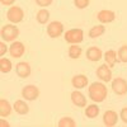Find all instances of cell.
Wrapping results in <instances>:
<instances>
[{"instance_id": "1", "label": "cell", "mask_w": 127, "mask_h": 127, "mask_svg": "<svg viewBox=\"0 0 127 127\" xmlns=\"http://www.w3.org/2000/svg\"><path fill=\"white\" fill-rule=\"evenodd\" d=\"M88 94H89V98L93 102L100 103V102H103L105 98H107L108 90H107V88H105V85H104L103 83L95 81V83H92L90 85H89Z\"/></svg>"}, {"instance_id": "2", "label": "cell", "mask_w": 127, "mask_h": 127, "mask_svg": "<svg viewBox=\"0 0 127 127\" xmlns=\"http://www.w3.org/2000/svg\"><path fill=\"white\" fill-rule=\"evenodd\" d=\"M1 39L3 41H8V42H14L18 36H19V29L14 26V24H6L1 28Z\"/></svg>"}, {"instance_id": "3", "label": "cell", "mask_w": 127, "mask_h": 127, "mask_svg": "<svg viewBox=\"0 0 127 127\" xmlns=\"http://www.w3.org/2000/svg\"><path fill=\"white\" fill-rule=\"evenodd\" d=\"M84 32L79 28H72L70 31H67L65 33V41L67 43H71V45H78L84 39Z\"/></svg>"}, {"instance_id": "4", "label": "cell", "mask_w": 127, "mask_h": 127, "mask_svg": "<svg viewBox=\"0 0 127 127\" xmlns=\"http://www.w3.org/2000/svg\"><path fill=\"white\" fill-rule=\"evenodd\" d=\"M6 18H8V20H10V22L14 23V24L20 23L24 18V12H23V9L19 8V6H12V8L8 9Z\"/></svg>"}, {"instance_id": "5", "label": "cell", "mask_w": 127, "mask_h": 127, "mask_svg": "<svg viewBox=\"0 0 127 127\" xmlns=\"http://www.w3.org/2000/svg\"><path fill=\"white\" fill-rule=\"evenodd\" d=\"M64 33V24L61 22H57V20H54L51 22L47 27V34L51 38H57Z\"/></svg>"}, {"instance_id": "6", "label": "cell", "mask_w": 127, "mask_h": 127, "mask_svg": "<svg viewBox=\"0 0 127 127\" xmlns=\"http://www.w3.org/2000/svg\"><path fill=\"white\" fill-rule=\"evenodd\" d=\"M112 90L117 95H125L127 93V81L123 78H116L112 80Z\"/></svg>"}, {"instance_id": "7", "label": "cell", "mask_w": 127, "mask_h": 127, "mask_svg": "<svg viewBox=\"0 0 127 127\" xmlns=\"http://www.w3.org/2000/svg\"><path fill=\"white\" fill-rule=\"evenodd\" d=\"M95 74H97V76L99 80L104 81V83H107L112 79V70L109 67L108 64H103V65H100L97 71H95Z\"/></svg>"}, {"instance_id": "8", "label": "cell", "mask_w": 127, "mask_h": 127, "mask_svg": "<svg viewBox=\"0 0 127 127\" xmlns=\"http://www.w3.org/2000/svg\"><path fill=\"white\" fill-rule=\"evenodd\" d=\"M39 95V89L36 87V85H26L23 89H22V97L27 100H34L38 98Z\"/></svg>"}, {"instance_id": "9", "label": "cell", "mask_w": 127, "mask_h": 127, "mask_svg": "<svg viewBox=\"0 0 127 127\" xmlns=\"http://www.w3.org/2000/svg\"><path fill=\"white\" fill-rule=\"evenodd\" d=\"M24 51H26L24 45L22 43V42H19V41H14L13 43L10 45V47H9L10 56L14 57V59H19V57H22V56H23V54H24Z\"/></svg>"}, {"instance_id": "10", "label": "cell", "mask_w": 127, "mask_h": 127, "mask_svg": "<svg viewBox=\"0 0 127 127\" xmlns=\"http://www.w3.org/2000/svg\"><path fill=\"white\" fill-rule=\"evenodd\" d=\"M15 71H17V75L22 79H26L31 75V65L26 61H20L17 64V67H15Z\"/></svg>"}, {"instance_id": "11", "label": "cell", "mask_w": 127, "mask_h": 127, "mask_svg": "<svg viewBox=\"0 0 127 127\" xmlns=\"http://www.w3.org/2000/svg\"><path fill=\"white\" fill-rule=\"evenodd\" d=\"M103 122H104L105 126H108V127L116 126L117 122H118V113L112 111V109L105 111L104 114H103Z\"/></svg>"}, {"instance_id": "12", "label": "cell", "mask_w": 127, "mask_h": 127, "mask_svg": "<svg viewBox=\"0 0 127 127\" xmlns=\"http://www.w3.org/2000/svg\"><path fill=\"white\" fill-rule=\"evenodd\" d=\"M71 102L76 105V107H85L87 105V98H85V95H84L79 90H74L71 93Z\"/></svg>"}, {"instance_id": "13", "label": "cell", "mask_w": 127, "mask_h": 127, "mask_svg": "<svg viewBox=\"0 0 127 127\" xmlns=\"http://www.w3.org/2000/svg\"><path fill=\"white\" fill-rule=\"evenodd\" d=\"M114 18H116L114 12H112V10H107V9L100 10V12L98 13V15H97V19L99 20L100 23H111V22L114 20Z\"/></svg>"}, {"instance_id": "14", "label": "cell", "mask_w": 127, "mask_h": 127, "mask_svg": "<svg viewBox=\"0 0 127 127\" xmlns=\"http://www.w3.org/2000/svg\"><path fill=\"white\" fill-rule=\"evenodd\" d=\"M71 84L75 89H83L88 87V78L83 74H79V75H75L71 79Z\"/></svg>"}, {"instance_id": "15", "label": "cell", "mask_w": 127, "mask_h": 127, "mask_svg": "<svg viewBox=\"0 0 127 127\" xmlns=\"http://www.w3.org/2000/svg\"><path fill=\"white\" fill-rule=\"evenodd\" d=\"M103 56V52L98 47H90L87 50V59L90 61H99Z\"/></svg>"}, {"instance_id": "16", "label": "cell", "mask_w": 127, "mask_h": 127, "mask_svg": "<svg viewBox=\"0 0 127 127\" xmlns=\"http://www.w3.org/2000/svg\"><path fill=\"white\" fill-rule=\"evenodd\" d=\"M104 60H105V64L109 65V67H113L116 65V62L118 61V54L114 50H108L104 54Z\"/></svg>"}, {"instance_id": "17", "label": "cell", "mask_w": 127, "mask_h": 127, "mask_svg": "<svg viewBox=\"0 0 127 127\" xmlns=\"http://www.w3.org/2000/svg\"><path fill=\"white\" fill-rule=\"evenodd\" d=\"M13 109L18 113V114H27L29 112V107L24 100H17L13 105Z\"/></svg>"}, {"instance_id": "18", "label": "cell", "mask_w": 127, "mask_h": 127, "mask_svg": "<svg viewBox=\"0 0 127 127\" xmlns=\"http://www.w3.org/2000/svg\"><path fill=\"white\" fill-rule=\"evenodd\" d=\"M12 105L9 104L6 99H0V116L1 117H8L12 113Z\"/></svg>"}, {"instance_id": "19", "label": "cell", "mask_w": 127, "mask_h": 127, "mask_svg": "<svg viewBox=\"0 0 127 127\" xmlns=\"http://www.w3.org/2000/svg\"><path fill=\"white\" fill-rule=\"evenodd\" d=\"M36 19H37V22L39 24H46L48 22V19H50V12H48L47 9L38 10V13L36 15Z\"/></svg>"}, {"instance_id": "20", "label": "cell", "mask_w": 127, "mask_h": 127, "mask_svg": "<svg viewBox=\"0 0 127 127\" xmlns=\"http://www.w3.org/2000/svg\"><path fill=\"white\" fill-rule=\"evenodd\" d=\"M85 116L88 118H97L99 116V107L97 104H90L85 108Z\"/></svg>"}, {"instance_id": "21", "label": "cell", "mask_w": 127, "mask_h": 127, "mask_svg": "<svg viewBox=\"0 0 127 127\" xmlns=\"http://www.w3.org/2000/svg\"><path fill=\"white\" fill-rule=\"evenodd\" d=\"M104 32H105V27H104V26H102V24L94 26V27L90 28V31H89V37H90V38H97V37L102 36Z\"/></svg>"}, {"instance_id": "22", "label": "cell", "mask_w": 127, "mask_h": 127, "mask_svg": "<svg viewBox=\"0 0 127 127\" xmlns=\"http://www.w3.org/2000/svg\"><path fill=\"white\" fill-rule=\"evenodd\" d=\"M81 52H83V50H81V47L79 46V45H71L70 47H69V57L70 59H79L80 57V55H81Z\"/></svg>"}, {"instance_id": "23", "label": "cell", "mask_w": 127, "mask_h": 127, "mask_svg": "<svg viewBox=\"0 0 127 127\" xmlns=\"http://www.w3.org/2000/svg\"><path fill=\"white\" fill-rule=\"evenodd\" d=\"M12 61L8 60V59H1L0 60V70H1V72H10V70H12Z\"/></svg>"}, {"instance_id": "24", "label": "cell", "mask_w": 127, "mask_h": 127, "mask_svg": "<svg viewBox=\"0 0 127 127\" xmlns=\"http://www.w3.org/2000/svg\"><path fill=\"white\" fill-rule=\"evenodd\" d=\"M59 126L60 127H74V126H76V123L71 117H64L59 121Z\"/></svg>"}, {"instance_id": "25", "label": "cell", "mask_w": 127, "mask_h": 127, "mask_svg": "<svg viewBox=\"0 0 127 127\" xmlns=\"http://www.w3.org/2000/svg\"><path fill=\"white\" fill-rule=\"evenodd\" d=\"M118 60L122 61V62H127V45L122 46L120 50H118Z\"/></svg>"}, {"instance_id": "26", "label": "cell", "mask_w": 127, "mask_h": 127, "mask_svg": "<svg viewBox=\"0 0 127 127\" xmlns=\"http://www.w3.org/2000/svg\"><path fill=\"white\" fill-rule=\"evenodd\" d=\"M90 3V0H74V4L79 9H85Z\"/></svg>"}, {"instance_id": "27", "label": "cell", "mask_w": 127, "mask_h": 127, "mask_svg": "<svg viewBox=\"0 0 127 127\" xmlns=\"http://www.w3.org/2000/svg\"><path fill=\"white\" fill-rule=\"evenodd\" d=\"M51 3H52V0H36V4L39 5L41 8H46L51 5Z\"/></svg>"}, {"instance_id": "28", "label": "cell", "mask_w": 127, "mask_h": 127, "mask_svg": "<svg viewBox=\"0 0 127 127\" xmlns=\"http://www.w3.org/2000/svg\"><path fill=\"white\" fill-rule=\"evenodd\" d=\"M120 117H121V120L127 125V107L121 109V112H120Z\"/></svg>"}, {"instance_id": "29", "label": "cell", "mask_w": 127, "mask_h": 127, "mask_svg": "<svg viewBox=\"0 0 127 127\" xmlns=\"http://www.w3.org/2000/svg\"><path fill=\"white\" fill-rule=\"evenodd\" d=\"M6 51H8V46L5 45V41H3L1 43H0V55L4 56Z\"/></svg>"}, {"instance_id": "30", "label": "cell", "mask_w": 127, "mask_h": 127, "mask_svg": "<svg viewBox=\"0 0 127 127\" xmlns=\"http://www.w3.org/2000/svg\"><path fill=\"white\" fill-rule=\"evenodd\" d=\"M0 1H1V4H3V5L9 6V5H13L15 0H0Z\"/></svg>"}, {"instance_id": "31", "label": "cell", "mask_w": 127, "mask_h": 127, "mask_svg": "<svg viewBox=\"0 0 127 127\" xmlns=\"http://www.w3.org/2000/svg\"><path fill=\"white\" fill-rule=\"evenodd\" d=\"M1 126H9V123H6L4 120H1Z\"/></svg>"}]
</instances>
